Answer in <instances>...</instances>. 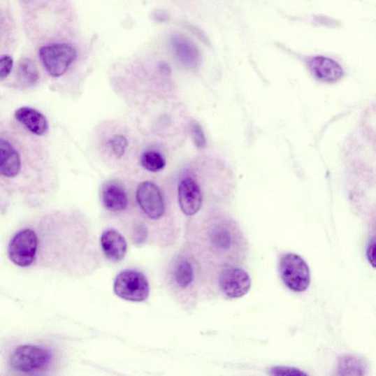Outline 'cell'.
Wrapping results in <instances>:
<instances>
[{
	"label": "cell",
	"instance_id": "1",
	"mask_svg": "<svg viewBox=\"0 0 376 376\" xmlns=\"http://www.w3.org/2000/svg\"><path fill=\"white\" fill-rule=\"evenodd\" d=\"M282 280L288 289L296 293L305 292L310 284V271L302 257L294 253L284 254L280 259Z\"/></svg>",
	"mask_w": 376,
	"mask_h": 376
},
{
	"label": "cell",
	"instance_id": "2",
	"mask_svg": "<svg viewBox=\"0 0 376 376\" xmlns=\"http://www.w3.org/2000/svg\"><path fill=\"white\" fill-rule=\"evenodd\" d=\"M39 57L50 75L60 78L75 61L77 51L70 43H52L40 49Z\"/></svg>",
	"mask_w": 376,
	"mask_h": 376
},
{
	"label": "cell",
	"instance_id": "3",
	"mask_svg": "<svg viewBox=\"0 0 376 376\" xmlns=\"http://www.w3.org/2000/svg\"><path fill=\"white\" fill-rule=\"evenodd\" d=\"M113 289L118 297L133 302L146 301L150 293L145 275L135 270L121 272L115 280Z\"/></svg>",
	"mask_w": 376,
	"mask_h": 376
},
{
	"label": "cell",
	"instance_id": "4",
	"mask_svg": "<svg viewBox=\"0 0 376 376\" xmlns=\"http://www.w3.org/2000/svg\"><path fill=\"white\" fill-rule=\"evenodd\" d=\"M38 250V237L31 229L18 231L10 241L8 254L10 261L17 266L25 268L35 261Z\"/></svg>",
	"mask_w": 376,
	"mask_h": 376
},
{
	"label": "cell",
	"instance_id": "5",
	"mask_svg": "<svg viewBox=\"0 0 376 376\" xmlns=\"http://www.w3.org/2000/svg\"><path fill=\"white\" fill-rule=\"evenodd\" d=\"M50 350L43 347L25 345L18 347L10 356L13 369L22 373H30L45 367L51 360Z\"/></svg>",
	"mask_w": 376,
	"mask_h": 376
},
{
	"label": "cell",
	"instance_id": "6",
	"mask_svg": "<svg viewBox=\"0 0 376 376\" xmlns=\"http://www.w3.org/2000/svg\"><path fill=\"white\" fill-rule=\"evenodd\" d=\"M219 285L226 298H240L250 291L252 280L247 271L240 268L231 267L222 272Z\"/></svg>",
	"mask_w": 376,
	"mask_h": 376
},
{
	"label": "cell",
	"instance_id": "7",
	"mask_svg": "<svg viewBox=\"0 0 376 376\" xmlns=\"http://www.w3.org/2000/svg\"><path fill=\"white\" fill-rule=\"evenodd\" d=\"M136 198L141 210L150 219H161L165 212V202L159 187L151 182H143L138 187Z\"/></svg>",
	"mask_w": 376,
	"mask_h": 376
},
{
	"label": "cell",
	"instance_id": "8",
	"mask_svg": "<svg viewBox=\"0 0 376 376\" xmlns=\"http://www.w3.org/2000/svg\"><path fill=\"white\" fill-rule=\"evenodd\" d=\"M179 204L187 216L196 215L201 208L203 194L197 181L192 178L183 179L178 187Z\"/></svg>",
	"mask_w": 376,
	"mask_h": 376
},
{
	"label": "cell",
	"instance_id": "9",
	"mask_svg": "<svg viewBox=\"0 0 376 376\" xmlns=\"http://www.w3.org/2000/svg\"><path fill=\"white\" fill-rule=\"evenodd\" d=\"M171 47L178 59L188 68H196L201 63V54L195 43L182 35L173 36Z\"/></svg>",
	"mask_w": 376,
	"mask_h": 376
},
{
	"label": "cell",
	"instance_id": "10",
	"mask_svg": "<svg viewBox=\"0 0 376 376\" xmlns=\"http://www.w3.org/2000/svg\"><path fill=\"white\" fill-rule=\"evenodd\" d=\"M101 245L106 257L114 263L121 262L127 252L125 238L114 229H108L101 236Z\"/></svg>",
	"mask_w": 376,
	"mask_h": 376
},
{
	"label": "cell",
	"instance_id": "11",
	"mask_svg": "<svg viewBox=\"0 0 376 376\" xmlns=\"http://www.w3.org/2000/svg\"><path fill=\"white\" fill-rule=\"evenodd\" d=\"M21 157L11 143L0 139V173L7 178H16L21 171Z\"/></svg>",
	"mask_w": 376,
	"mask_h": 376
},
{
	"label": "cell",
	"instance_id": "12",
	"mask_svg": "<svg viewBox=\"0 0 376 376\" xmlns=\"http://www.w3.org/2000/svg\"><path fill=\"white\" fill-rule=\"evenodd\" d=\"M16 120L29 131L36 136H43L48 131V122L41 112L30 108L22 107L15 112Z\"/></svg>",
	"mask_w": 376,
	"mask_h": 376
},
{
	"label": "cell",
	"instance_id": "13",
	"mask_svg": "<svg viewBox=\"0 0 376 376\" xmlns=\"http://www.w3.org/2000/svg\"><path fill=\"white\" fill-rule=\"evenodd\" d=\"M313 75L322 81L333 82L342 76V67L334 60L323 56L313 57L310 62Z\"/></svg>",
	"mask_w": 376,
	"mask_h": 376
},
{
	"label": "cell",
	"instance_id": "14",
	"mask_svg": "<svg viewBox=\"0 0 376 376\" xmlns=\"http://www.w3.org/2000/svg\"><path fill=\"white\" fill-rule=\"evenodd\" d=\"M102 199L105 208L111 212L123 211L128 206V197L124 188L113 182L103 186Z\"/></svg>",
	"mask_w": 376,
	"mask_h": 376
},
{
	"label": "cell",
	"instance_id": "15",
	"mask_svg": "<svg viewBox=\"0 0 376 376\" xmlns=\"http://www.w3.org/2000/svg\"><path fill=\"white\" fill-rule=\"evenodd\" d=\"M366 372L365 361L354 355H345L338 363L339 376H364Z\"/></svg>",
	"mask_w": 376,
	"mask_h": 376
},
{
	"label": "cell",
	"instance_id": "16",
	"mask_svg": "<svg viewBox=\"0 0 376 376\" xmlns=\"http://www.w3.org/2000/svg\"><path fill=\"white\" fill-rule=\"evenodd\" d=\"M173 279L181 288L189 287L194 280L192 263L186 259H180L173 268Z\"/></svg>",
	"mask_w": 376,
	"mask_h": 376
},
{
	"label": "cell",
	"instance_id": "17",
	"mask_svg": "<svg viewBox=\"0 0 376 376\" xmlns=\"http://www.w3.org/2000/svg\"><path fill=\"white\" fill-rule=\"evenodd\" d=\"M18 75L21 82L29 86L35 85L39 79L36 66L31 59H27V57L20 61Z\"/></svg>",
	"mask_w": 376,
	"mask_h": 376
},
{
	"label": "cell",
	"instance_id": "18",
	"mask_svg": "<svg viewBox=\"0 0 376 376\" xmlns=\"http://www.w3.org/2000/svg\"><path fill=\"white\" fill-rule=\"evenodd\" d=\"M141 166L151 172L163 170L166 164L164 157L156 151L143 152L140 157Z\"/></svg>",
	"mask_w": 376,
	"mask_h": 376
},
{
	"label": "cell",
	"instance_id": "19",
	"mask_svg": "<svg viewBox=\"0 0 376 376\" xmlns=\"http://www.w3.org/2000/svg\"><path fill=\"white\" fill-rule=\"evenodd\" d=\"M212 244L217 250L226 251L230 249L233 238L224 228H217L212 231Z\"/></svg>",
	"mask_w": 376,
	"mask_h": 376
},
{
	"label": "cell",
	"instance_id": "20",
	"mask_svg": "<svg viewBox=\"0 0 376 376\" xmlns=\"http://www.w3.org/2000/svg\"><path fill=\"white\" fill-rule=\"evenodd\" d=\"M108 145L114 155L120 158L126 152L128 140L124 136H115L109 140Z\"/></svg>",
	"mask_w": 376,
	"mask_h": 376
},
{
	"label": "cell",
	"instance_id": "21",
	"mask_svg": "<svg viewBox=\"0 0 376 376\" xmlns=\"http://www.w3.org/2000/svg\"><path fill=\"white\" fill-rule=\"evenodd\" d=\"M271 376H308L301 370L287 366H275L270 369Z\"/></svg>",
	"mask_w": 376,
	"mask_h": 376
},
{
	"label": "cell",
	"instance_id": "22",
	"mask_svg": "<svg viewBox=\"0 0 376 376\" xmlns=\"http://www.w3.org/2000/svg\"><path fill=\"white\" fill-rule=\"evenodd\" d=\"M13 59L10 55H3L0 59V80H5L11 73Z\"/></svg>",
	"mask_w": 376,
	"mask_h": 376
},
{
	"label": "cell",
	"instance_id": "23",
	"mask_svg": "<svg viewBox=\"0 0 376 376\" xmlns=\"http://www.w3.org/2000/svg\"><path fill=\"white\" fill-rule=\"evenodd\" d=\"M192 137L196 145L198 148H203L206 144V138L201 127L195 124L192 126Z\"/></svg>",
	"mask_w": 376,
	"mask_h": 376
},
{
	"label": "cell",
	"instance_id": "24",
	"mask_svg": "<svg viewBox=\"0 0 376 376\" xmlns=\"http://www.w3.org/2000/svg\"><path fill=\"white\" fill-rule=\"evenodd\" d=\"M147 230L143 226H139L136 229L134 239L137 243H143L147 238Z\"/></svg>",
	"mask_w": 376,
	"mask_h": 376
},
{
	"label": "cell",
	"instance_id": "25",
	"mask_svg": "<svg viewBox=\"0 0 376 376\" xmlns=\"http://www.w3.org/2000/svg\"><path fill=\"white\" fill-rule=\"evenodd\" d=\"M367 256L371 266L376 268V243H372L369 245L367 250Z\"/></svg>",
	"mask_w": 376,
	"mask_h": 376
}]
</instances>
